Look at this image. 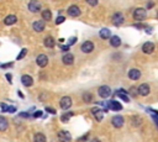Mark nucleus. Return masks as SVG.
<instances>
[{"label":"nucleus","mask_w":158,"mask_h":142,"mask_svg":"<svg viewBox=\"0 0 158 142\" xmlns=\"http://www.w3.org/2000/svg\"><path fill=\"white\" fill-rule=\"evenodd\" d=\"M133 17H135V20H137V21H143L147 17V12L145 9H142V8H138L135 10L133 12Z\"/></svg>","instance_id":"1"},{"label":"nucleus","mask_w":158,"mask_h":142,"mask_svg":"<svg viewBox=\"0 0 158 142\" xmlns=\"http://www.w3.org/2000/svg\"><path fill=\"white\" fill-rule=\"evenodd\" d=\"M41 8H42V4H41L38 0H30L29 3V10L31 12H38L41 10Z\"/></svg>","instance_id":"2"},{"label":"nucleus","mask_w":158,"mask_h":142,"mask_svg":"<svg viewBox=\"0 0 158 142\" xmlns=\"http://www.w3.org/2000/svg\"><path fill=\"white\" fill-rule=\"evenodd\" d=\"M98 94H99L103 99H106V98H109L111 95V89L109 88L108 85H101L100 88L98 89Z\"/></svg>","instance_id":"3"},{"label":"nucleus","mask_w":158,"mask_h":142,"mask_svg":"<svg viewBox=\"0 0 158 142\" xmlns=\"http://www.w3.org/2000/svg\"><path fill=\"white\" fill-rule=\"evenodd\" d=\"M124 117L121 115H115L113 119H111V123L114 125V127H116V129H120V127L124 126Z\"/></svg>","instance_id":"4"},{"label":"nucleus","mask_w":158,"mask_h":142,"mask_svg":"<svg viewBox=\"0 0 158 142\" xmlns=\"http://www.w3.org/2000/svg\"><path fill=\"white\" fill-rule=\"evenodd\" d=\"M137 91H138V95H141V97H147L148 94H150V85L147 83H143L141 85H138L137 88Z\"/></svg>","instance_id":"5"},{"label":"nucleus","mask_w":158,"mask_h":142,"mask_svg":"<svg viewBox=\"0 0 158 142\" xmlns=\"http://www.w3.org/2000/svg\"><path fill=\"white\" fill-rule=\"evenodd\" d=\"M36 63H37V66H40L41 68H43V67H46L48 64V57L46 56V54H40V56H37Z\"/></svg>","instance_id":"6"},{"label":"nucleus","mask_w":158,"mask_h":142,"mask_svg":"<svg viewBox=\"0 0 158 142\" xmlns=\"http://www.w3.org/2000/svg\"><path fill=\"white\" fill-rule=\"evenodd\" d=\"M124 21H125V17L121 12H116L114 14V16H113V22H114V25L116 26H121L124 24Z\"/></svg>","instance_id":"7"},{"label":"nucleus","mask_w":158,"mask_h":142,"mask_svg":"<svg viewBox=\"0 0 158 142\" xmlns=\"http://www.w3.org/2000/svg\"><path fill=\"white\" fill-rule=\"evenodd\" d=\"M59 105H61V108L63 110H68L69 108L72 106V99L69 97H63L61 99V102H59Z\"/></svg>","instance_id":"8"},{"label":"nucleus","mask_w":158,"mask_h":142,"mask_svg":"<svg viewBox=\"0 0 158 142\" xmlns=\"http://www.w3.org/2000/svg\"><path fill=\"white\" fill-rule=\"evenodd\" d=\"M58 139H59V141H61V142H69L72 140V136H71V134H69L68 131L62 130V131L58 132Z\"/></svg>","instance_id":"9"},{"label":"nucleus","mask_w":158,"mask_h":142,"mask_svg":"<svg viewBox=\"0 0 158 142\" xmlns=\"http://www.w3.org/2000/svg\"><path fill=\"white\" fill-rule=\"evenodd\" d=\"M80 48H82V51L84 53H90L93 49H94V43H93L91 41H85V42L82 45Z\"/></svg>","instance_id":"10"},{"label":"nucleus","mask_w":158,"mask_h":142,"mask_svg":"<svg viewBox=\"0 0 158 142\" xmlns=\"http://www.w3.org/2000/svg\"><path fill=\"white\" fill-rule=\"evenodd\" d=\"M68 15L72 16V17H78L79 15H80V9H79L77 5L69 6V9H68Z\"/></svg>","instance_id":"11"},{"label":"nucleus","mask_w":158,"mask_h":142,"mask_svg":"<svg viewBox=\"0 0 158 142\" xmlns=\"http://www.w3.org/2000/svg\"><path fill=\"white\" fill-rule=\"evenodd\" d=\"M128 78L131 80H138L141 78V72L136 69V68H133V69H131L128 72Z\"/></svg>","instance_id":"12"},{"label":"nucleus","mask_w":158,"mask_h":142,"mask_svg":"<svg viewBox=\"0 0 158 142\" xmlns=\"http://www.w3.org/2000/svg\"><path fill=\"white\" fill-rule=\"evenodd\" d=\"M21 82L22 84H24L25 86H32V84H34V79H32V77L29 75V74H24L21 77Z\"/></svg>","instance_id":"13"},{"label":"nucleus","mask_w":158,"mask_h":142,"mask_svg":"<svg viewBox=\"0 0 158 142\" xmlns=\"http://www.w3.org/2000/svg\"><path fill=\"white\" fill-rule=\"evenodd\" d=\"M142 51L145 52V53H147V54L152 53L153 51H155V45H153V42H146V43H143Z\"/></svg>","instance_id":"14"},{"label":"nucleus","mask_w":158,"mask_h":142,"mask_svg":"<svg viewBox=\"0 0 158 142\" xmlns=\"http://www.w3.org/2000/svg\"><path fill=\"white\" fill-rule=\"evenodd\" d=\"M91 113H93V115H94V117L98 121H101L104 119V115H105V113L103 111V110H99V109H93L91 110Z\"/></svg>","instance_id":"15"},{"label":"nucleus","mask_w":158,"mask_h":142,"mask_svg":"<svg viewBox=\"0 0 158 142\" xmlns=\"http://www.w3.org/2000/svg\"><path fill=\"white\" fill-rule=\"evenodd\" d=\"M62 62L64 63V64H67V66H71L72 63L74 62V56H73V54H71V53H66L63 56V58H62Z\"/></svg>","instance_id":"16"},{"label":"nucleus","mask_w":158,"mask_h":142,"mask_svg":"<svg viewBox=\"0 0 158 142\" xmlns=\"http://www.w3.org/2000/svg\"><path fill=\"white\" fill-rule=\"evenodd\" d=\"M32 26H34V30L37 31V32H41V31L45 30V21H35L34 24H32Z\"/></svg>","instance_id":"17"},{"label":"nucleus","mask_w":158,"mask_h":142,"mask_svg":"<svg viewBox=\"0 0 158 142\" xmlns=\"http://www.w3.org/2000/svg\"><path fill=\"white\" fill-rule=\"evenodd\" d=\"M109 108L111 109V110H114V111H120V110H122V105L120 104L119 102H110L109 103Z\"/></svg>","instance_id":"18"},{"label":"nucleus","mask_w":158,"mask_h":142,"mask_svg":"<svg viewBox=\"0 0 158 142\" xmlns=\"http://www.w3.org/2000/svg\"><path fill=\"white\" fill-rule=\"evenodd\" d=\"M16 21H17V17H16L15 15H8V16L5 17V20H4V24L8 25V26H10V25H12V24H15Z\"/></svg>","instance_id":"19"},{"label":"nucleus","mask_w":158,"mask_h":142,"mask_svg":"<svg viewBox=\"0 0 158 142\" xmlns=\"http://www.w3.org/2000/svg\"><path fill=\"white\" fill-rule=\"evenodd\" d=\"M9 127V121L4 116H0V131H6Z\"/></svg>","instance_id":"20"},{"label":"nucleus","mask_w":158,"mask_h":142,"mask_svg":"<svg viewBox=\"0 0 158 142\" xmlns=\"http://www.w3.org/2000/svg\"><path fill=\"white\" fill-rule=\"evenodd\" d=\"M110 43H111L113 47H119V46H121V40H120L119 36H111Z\"/></svg>","instance_id":"21"},{"label":"nucleus","mask_w":158,"mask_h":142,"mask_svg":"<svg viewBox=\"0 0 158 142\" xmlns=\"http://www.w3.org/2000/svg\"><path fill=\"white\" fill-rule=\"evenodd\" d=\"M43 43H45L46 47L52 48V47H54V38L52 37V36H48V37H46V38H45Z\"/></svg>","instance_id":"22"},{"label":"nucleus","mask_w":158,"mask_h":142,"mask_svg":"<svg viewBox=\"0 0 158 142\" xmlns=\"http://www.w3.org/2000/svg\"><path fill=\"white\" fill-rule=\"evenodd\" d=\"M100 37L103 38V40H108V38H110L111 36V32H110V30H108V29H103V30H100Z\"/></svg>","instance_id":"23"},{"label":"nucleus","mask_w":158,"mask_h":142,"mask_svg":"<svg viewBox=\"0 0 158 142\" xmlns=\"http://www.w3.org/2000/svg\"><path fill=\"white\" fill-rule=\"evenodd\" d=\"M46 136L42 134V132H37L34 137V142H46Z\"/></svg>","instance_id":"24"},{"label":"nucleus","mask_w":158,"mask_h":142,"mask_svg":"<svg viewBox=\"0 0 158 142\" xmlns=\"http://www.w3.org/2000/svg\"><path fill=\"white\" fill-rule=\"evenodd\" d=\"M42 19L45 21H49L51 19H52V12H51L48 9H46V10L42 11Z\"/></svg>","instance_id":"25"},{"label":"nucleus","mask_w":158,"mask_h":142,"mask_svg":"<svg viewBox=\"0 0 158 142\" xmlns=\"http://www.w3.org/2000/svg\"><path fill=\"white\" fill-rule=\"evenodd\" d=\"M117 94H119V97L124 100V102H126V103H127L128 100H130V99L126 97V91H125V90H119V91H117Z\"/></svg>","instance_id":"26"},{"label":"nucleus","mask_w":158,"mask_h":142,"mask_svg":"<svg viewBox=\"0 0 158 142\" xmlns=\"http://www.w3.org/2000/svg\"><path fill=\"white\" fill-rule=\"evenodd\" d=\"M83 100H84L85 103H90L93 100V95L90 93H84L83 94Z\"/></svg>","instance_id":"27"},{"label":"nucleus","mask_w":158,"mask_h":142,"mask_svg":"<svg viewBox=\"0 0 158 142\" xmlns=\"http://www.w3.org/2000/svg\"><path fill=\"white\" fill-rule=\"evenodd\" d=\"M73 115H74L73 113H67V114H63V116L61 117V120H62L63 122H67V121H68L69 119H71Z\"/></svg>","instance_id":"28"},{"label":"nucleus","mask_w":158,"mask_h":142,"mask_svg":"<svg viewBox=\"0 0 158 142\" xmlns=\"http://www.w3.org/2000/svg\"><path fill=\"white\" fill-rule=\"evenodd\" d=\"M140 123H141V119H140V117H137V116L132 117V125H133V126H138Z\"/></svg>","instance_id":"29"},{"label":"nucleus","mask_w":158,"mask_h":142,"mask_svg":"<svg viewBox=\"0 0 158 142\" xmlns=\"http://www.w3.org/2000/svg\"><path fill=\"white\" fill-rule=\"evenodd\" d=\"M26 53H27V49H21V52H20V54H19V56H17V59H19V61H20V59H22V58H24L25 56H26Z\"/></svg>","instance_id":"30"},{"label":"nucleus","mask_w":158,"mask_h":142,"mask_svg":"<svg viewBox=\"0 0 158 142\" xmlns=\"http://www.w3.org/2000/svg\"><path fill=\"white\" fill-rule=\"evenodd\" d=\"M128 93L132 95V97H137V94H138V91H137V88H131L128 90Z\"/></svg>","instance_id":"31"},{"label":"nucleus","mask_w":158,"mask_h":142,"mask_svg":"<svg viewBox=\"0 0 158 142\" xmlns=\"http://www.w3.org/2000/svg\"><path fill=\"white\" fill-rule=\"evenodd\" d=\"M98 1H99V0H87V3L89 4V5H91V6H96Z\"/></svg>","instance_id":"32"},{"label":"nucleus","mask_w":158,"mask_h":142,"mask_svg":"<svg viewBox=\"0 0 158 142\" xmlns=\"http://www.w3.org/2000/svg\"><path fill=\"white\" fill-rule=\"evenodd\" d=\"M64 20H66V19H64V16H58L57 20H56V24L59 25V24H62V22H64Z\"/></svg>","instance_id":"33"},{"label":"nucleus","mask_w":158,"mask_h":142,"mask_svg":"<svg viewBox=\"0 0 158 142\" xmlns=\"http://www.w3.org/2000/svg\"><path fill=\"white\" fill-rule=\"evenodd\" d=\"M77 42V37H72L71 40H69V42H68V46H72L73 43H76Z\"/></svg>","instance_id":"34"},{"label":"nucleus","mask_w":158,"mask_h":142,"mask_svg":"<svg viewBox=\"0 0 158 142\" xmlns=\"http://www.w3.org/2000/svg\"><path fill=\"white\" fill-rule=\"evenodd\" d=\"M0 105H1V110H3V111H8V110H9V106H8L6 104H0Z\"/></svg>","instance_id":"35"},{"label":"nucleus","mask_w":158,"mask_h":142,"mask_svg":"<svg viewBox=\"0 0 158 142\" xmlns=\"http://www.w3.org/2000/svg\"><path fill=\"white\" fill-rule=\"evenodd\" d=\"M41 115H42V111H36V113L34 114V117H40Z\"/></svg>","instance_id":"36"},{"label":"nucleus","mask_w":158,"mask_h":142,"mask_svg":"<svg viewBox=\"0 0 158 142\" xmlns=\"http://www.w3.org/2000/svg\"><path fill=\"white\" fill-rule=\"evenodd\" d=\"M46 110H47V111H48V113H51V114H56V110H54V109H51V108H47V109H46Z\"/></svg>","instance_id":"37"},{"label":"nucleus","mask_w":158,"mask_h":142,"mask_svg":"<svg viewBox=\"0 0 158 142\" xmlns=\"http://www.w3.org/2000/svg\"><path fill=\"white\" fill-rule=\"evenodd\" d=\"M27 115H29L27 113H21V114H20V116H21V117H27Z\"/></svg>","instance_id":"38"},{"label":"nucleus","mask_w":158,"mask_h":142,"mask_svg":"<svg viewBox=\"0 0 158 142\" xmlns=\"http://www.w3.org/2000/svg\"><path fill=\"white\" fill-rule=\"evenodd\" d=\"M153 5H155V4H153V3H148V4H147V9H151Z\"/></svg>","instance_id":"39"},{"label":"nucleus","mask_w":158,"mask_h":142,"mask_svg":"<svg viewBox=\"0 0 158 142\" xmlns=\"http://www.w3.org/2000/svg\"><path fill=\"white\" fill-rule=\"evenodd\" d=\"M10 66H11V63H6V64H3L1 67L3 68H8V67H10Z\"/></svg>","instance_id":"40"},{"label":"nucleus","mask_w":158,"mask_h":142,"mask_svg":"<svg viewBox=\"0 0 158 142\" xmlns=\"http://www.w3.org/2000/svg\"><path fill=\"white\" fill-rule=\"evenodd\" d=\"M8 111H10V113H14V111H15V108L10 106V108H9V110H8Z\"/></svg>","instance_id":"41"},{"label":"nucleus","mask_w":158,"mask_h":142,"mask_svg":"<svg viewBox=\"0 0 158 142\" xmlns=\"http://www.w3.org/2000/svg\"><path fill=\"white\" fill-rule=\"evenodd\" d=\"M6 78H8L9 82H11V74H6Z\"/></svg>","instance_id":"42"},{"label":"nucleus","mask_w":158,"mask_h":142,"mask_svg":"<svg viewBox=\"0 0 158 142\" xmlns=\"http://www.w3.org/2000/svg\"><path fill=\"white\" fill-rule=\"evenodd\" d=\"M91 142H100V140H99V139H94V140H93Z\"/></svg>","instance_id":"43"},{"label":"nucleus","mask_w":158,"mask_h":142,"mask_svg":"<svg viewBox=\"0 0 158 142\" xmlns=\"http://www.w3.org/2000/svg\"><path fill=\"white\" fill-rule=\"evenodd\" d=\"M157 17H158V12H157Z\"/></svg>","instance_id":"44"}]
</instances>
